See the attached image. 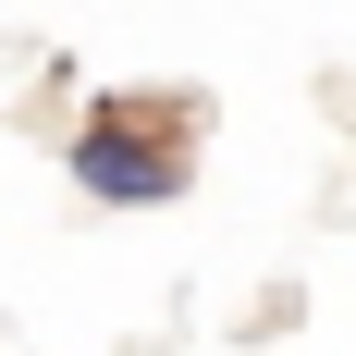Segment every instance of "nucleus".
<instances>
[{
  "label": "nucleus",
  "mask_w": 356,
  "mask_h": 356,
  "mask_svg": "<svg viewBox=\"0 0 356 356\" xmlns=\"http://www.w3.org/2000/svg\"><path fill=\"white\" fill-rule=\"evenodd\" d=\"M74 184L86 197H111V209H160L184 184V147H172V111H147V99H111L86 136H74Z\"/></svg>",
  "instance_id": "1"
}]
</instances>
